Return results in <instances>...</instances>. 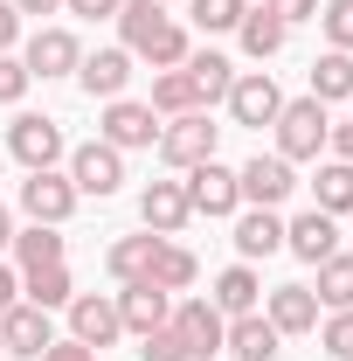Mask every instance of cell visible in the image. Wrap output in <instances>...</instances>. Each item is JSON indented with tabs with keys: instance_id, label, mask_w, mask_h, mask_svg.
Listing matches in <instances>:
<instances>
[{
	"instance_id": "obj_32",
	"label": "cell",
	"mask_w": 353,
	"mask_h": 361,
	"mask_svg": "<svg viewBox=\"0 0 353 361\" xmlns=\"http://www.w3.org/2000/svg\"><path fill=\"white\" fill-rule=\"evenodd\" d=\"M194 250H180V243H160V257H153V278L146 285H160V292H187L194 285Z\"/></svg>"
},
{
	"instance_id": "obj_44",
	"label": "cell",
	"mask_w": 353,
	"mask_h": 361,
	"mask_svg": "<svg viewBox=\"0 0 353 361\" xmlns=\"http://www.w3.org/2000/svg\"><path fill=\"white\" fill-rule=\"evenodd\" d=\"M14 292H21V278H14V271L0 264V313H7V306H14Z\"/></svg>"
},
{
	"instance_id": "obj_45",
	"label": "cell",
	"mask_w": 353,
	"mask_h": 361,
	"mask_svg": "<svg viewBox=\"0 0 353 361\" xmlns=\"http://www.w3.org/2000/svg\"><path fill=\"white\" fill-rule=\"evenodd\" d=\"M63 0H14V14H56Z\"/></svg>"
},
{
	"instance_id": "obj_12",
	"label": "cell",
	"mask_w": 353,
	"mask_h": 361,
	"mask_svg": "<svg viewBox=\"0 0 353 361\" xmlns=\"http://www.w3.org/2000/svg\"><path fill=\"white\" fill-rule=\"evenodd\" d=\"M21 63H28V77H77V63H84V42L70 35V28H35L28 49H21Z\"/></svg>"
},
{
	"instance_id": "obj_11",
	"label": "cell",
	"mask_w": 353,
	"mask_h": 361,
	"mask_svg": "<svg viewBox=\"0 0 353 361\" xmlns=\"http://www.w3.org/2000/svg\"><path fill=\"white\" fill-rule=\"evenodd\" d=\"M56 341V326H49L42 306H28V299H14L7 313H0V355H21V361H42V348Z\"/></svg>"
},
{
	"instance_id": "obj_10",
	"label": "cell",
	"mask_w": 353,
	"mask_h": 361,
	"mask_svg": "<svg viewBox=\"0 0 353 361\" xmlns=\"http://www.w3.org/2000/svg\"><path fill=\"white\" fill-rule=\"evenodd\" d=\"M118 334H125V326H118V299H111V292H77V299H70V341H84L90 355H97V348H111Z\"/></svg>"
},
{
	"instance_id": "obj_42",
	"label": "cell",
	"mask_w": 353,
	"mask_h": 361,
	"mask_svg": "<svg viewBox=\"0 0 353 361\" xmlns=\"http://www.w3.org/2000/svg\"><path fill=\"white\" fill-rule=\"evenodd\" d=\"M42 361H97V355H90L84 341H49V348H42Z\"/></svg>"
},
{
	"instance_id": "obj_2",
	"label": "cell",
	"mask_w": 353,
	"mask_h": 361,
	"mask_svg": "<svg viewBox=\"0 0 353 361\" xmlns=\"http://www.w3.org/2000/svg\"><path fill=\"white\" fill-rule=\"evenodd\" d=\"M215 139H222V126L208 118V111H180V118H167V126H160V160L187 174V167L215 160Z\"/></svg>"
},
{
	"instance_id": "obj_14",
	"label": "cell",
	"mask_w": 353,
	"mask_h": 361,
	"mask_svg": "<svg viewBox=\"0 0 353 361\" xmlns=\"http://www.w3.org/2000/svg\"><path fill=\"white\" fill-rule=\"evenodd\" d=\"M284 250H291V257H305V264H326V257L340 250V223H333L326 209H305V216H291V223H284Z\"/></svg>"
},
{
	"instance_id": "obj_16",
	"label": "cell",
	"mask_w": 353,
	"mask_h": 361,
	"mask_svg": "<svg viewBox=\"0 0 353 361\" xmlns=\"http://www.w3.org/2000/svg\"><path fill=\"white\" fill-rule=\"evenodd\" d=\"M139 216H146L153 236H180L187 216H194V209H187V188H180V180H153V188L139 195Z\"/></svg>"
},
{
	"instance_id": "obj_8",
	"label": "cell",
	"mask_w": 353,
	"mask_h": 361,
	"mask_svg": "<svg viewBox=\"0 0 353 361\" xmlns=\"http://www.w3.org/2000/svg\"><path fill=\"white\" fill-rule=\"evenodd\" d=\"M70 209H77V188H70V174L42 167V174H28V180H21V216H28V223L63 229V223H70Z\"/></svg>"
},
{
	"instance_id": "obj_17",
	"label": "cell",
	"mask_w": 353,
	"mask_h": 361,
	"mask_svg": "<svg viewBox=\"0 0 353 361\" xmlns=\"http://www.w3.org/2000/svg\"><path fill=\"white\" fill-rule=\"evenodd\" d=\"M167 319H174V292H160V285H125L118 292V326L125 334H153Z\"/></svg>"
},
{
	"instance_id": "obj_19",
	"label": "cell",
	"mask_w": 353,
	"mask_h": 361,
	"mask_svg": "<svg viewBox=\"0 0 353 361\" xmlns=\"http://www.w3.org/2000/svg\"><path fill=\"white\" fill-rule=\"evenodd\" d=\"M264 319L277 334H312V326H319V292H312V285H277Z\"/></svg>"
},
{
	"instance_id": "obj_23",
	"label": "cell",
	"mask_w": 353,
	"mask_h": 361,
	"mask_svg": "<svg viewBox=\"0 0 353 361\" xmlns=\"http://www.w3.org/2000/svg\"><path fill=\"white\" fill-rule=\"evenodd\" d=\"M257 292H264V285H257V271H250V264H229V271L215 278V292H208V299H215L222 319H236V313H257Z\"/></svg>"
},
{
	"instance_id": "obj_29",
	"label": "cell",
	"mask_w": 353,
	"mask_h": 361,
	"mask_svg": "<svg viewBox=\"0 0 353 361\" xmlns=\"http://www.w3.org/2000/svg\"><path fill=\"white\" fill-rule=\"evenodd\" d=\"M7 250L21 257V271L63 264V236H56V229H49V223H28V229H21V236H14V243H7Z\"/></svg>"
},
{
	"instance_id": "obj_26",
	"label": "cell",
	"mask_w": 353,
	"mask_h": 361,
	"mask_svg": "<svg viewBox=\"0 0 353 361\" xmlns=\"http://www.w3.org/2000/svg\"><path fill=\"white\" fill-rule=\"evenodd\" d=\"M180 111H201L194 77H187V70H160V77H153V118H180Z\"/></svg>"
},
{
	"instance_id": "obj_38",
	"label": "cell",
	"mask_w": 353,
	"mask_h": 361,
	"mask_svg": "<svg viewBox=\"0 0 353 361\" xmlns=\"http://www.w3.org/2000/svg\"><path fill=\"white\" fill-rule=\"evenodd\" d=\"M326 355H333V361H353V306L326 319Z\"/></svg>"
},
{
	"instance_id": "obj_9",
	"label": "cell",
	"mask_w": 353,
	"mask_h": 361,
	"mask_svg": "<svg viewBox=\"0 0 353 361\" xmlns=\"http://www.w3.org/2000/svg\"><path fill=\"white\" fill-rule=\"evenodd\" d=\"M236 188H243V202H250V209H277V202H291L298 174H291V160H284V153H257L250 167H236Z\"/></svg>"
},
{
	"instance_id": "obj_3",
	"label": "cell",
	"mask_w": 353,
	"mask_h": 361,
	"mask_svg": "<svg viewBox=\"0 0 353 361\" xmlns=\"http://www.w3.org/2000/svg\"><path fill=\"white\" fill-rule=\"evenodd\" d=\"M7 153H14L28 174H42V167H56V160L70 153V139H63V126H56V118H42V111H21V118L7 126Z\"/></svg>"
},
{
	"instance_id": "obj_39",
	"label": "cell",
	"mask_w": 353,
	"mask_h": 361,
	"mask_svg": "<svg viewBox=\"0 0 353 361\" xmlns=\"http://www.w3.org/2000/svg\"><path fill=\"white\" fill-rule=\"evenodd\" d=\"M264 14H277L291 28V21H319V0H264Z\"/></svg>"
},
{
	"instance_id": "obj_43",
	"label": "cell",
	"mask_w": 353,
	"mask_h": 361,
	"mask_svg": "<svg viewBox=\"0 0 353 361\" xmlns=\"http://www.w3.org/2000/svg\"><path fill=\"white\" fill-rule=\"evenodd\" d=\"M326 146H333V153L353 167V126H333V133H326Z\"/></svg>"
},
{
	"instance_id": "obj_1",
	"label": "cell",
	"mask_w": 353,
	"mask_h": 361,
	"mask_svg": "<svg viewBox=\"0 0 353 361\" xmlns=\"http://www.w3.org/2000/svg\"><path fill=\"white\" fill-rule=\"evenodd\" d=\"M326 133H333V118H326L319 97H284V111H277V153L291 167L298 160H319L326 153Z\"/></svg>"
},
{
	"instance_id": "obj_15",
	"label": "cell",
	"mask_w": 353,
	"mask_h": 361,
	"mask_svg": "<svg viewBox=\"0 0 353 361\" xmlns=\"http://www.w3.org/2000/svg\"><path fill=\"white\" fill-rule=\"evenodd\" d=\"M77 84L90 90V97H125V84H132V49H97V56H84L77 63Z\"/></svg>"
},
{
	"instance_id": "obj_18",
	"label": "cell",
	"mask_w": 353,
	"mask_h": 361,
	"mask_svg": "<svg viewBox=\"0 0 353 361\" xmlns=\"http://www.w3.org/2000/svg\"><path fill=\"white\" fill-rule=\"evenodd\" d=\"M277 341H284V334H277L264 313H236L229 334H222V348H229L236 361H277Z\"/></svg>"
},
{
	"instance_id": "obj_25",
	"label": "cell",
	"mask_w": 353,
	"mask_h": 361,
	"mask_svg": "<svg viewBox=\"0 0 353 361\" xmlns=\"http://www.w3.org/2000/svg\"><path fill=\"white\" fill-rule=\"evenodd\" d=\"M236 35H243V49H250V56H257V63H270V56H277V49H284V35H291V28H284V21H277V14H264V7H250V14H243V21H236Z\"/></svg>"
},
{
	"instance_id": "obj_20",
	"label": "cell",
	"mask_w": 353,
	"mask_h": 361,
	"mask_svg": "<svg viewBox=\"0 0 353 361\" xmlns=\"http://www.w3.org/2000/svg\"><path fill=\"white\" fill-rule=\"evenodd\" d=\"M236 250H243V264L284 250V216H277V209H243V216H236Z\"/></svg>"
},
{
	"instance_id": "obj_41",
	"label": "cell",
	"mask_w": 353,
	"mask_h": 361,
	"mask_svg": "<svg viewBox=\"0 0 353 361\" xmlns=\"http://www.w3.org/2000/svg\"><path fill=\"white\" fill-rule=\"evenodd\" d=\"M63 7H70V14H84V21H111L125 0H63Z\"/></svg>"
},
{
	"instance_id": "obj_21",
	"label": "cell",
	"mask_w": 353,
	"mask_h": 361,
	"mask_svg": "<svg viewBox=\"0 0 353 361\" xmlns=\"http://www.w3.org/2000/svg\"><path fill=\"white\" fill-rule=\"evenodd\" d=\"M180 70L194 77L201 111H208V104H222V97H229V84H236V63H229V56H215V49H187V63H180Z\"/></svg>"
},
{
	"instance_id": "obj_22",
	"label": "cell",
	"mask_w": 353,
	"mask_h": 361,
	"mask_svg": "<svg viewBox=\"0 0 353 361\" xmlns=\"http://www.w3.org/2000/svg\"><path fill=\"white\" fill-rule=\"evenodd\" d=\"M160 243H167V236H153V229H146V236H118L111 257H104L111 278H118V285H146V278H153V257H160Z\"/></svg>"
},
{
	"instance_id": "obj_27",
	"label": "cell",
	"mask_w": 353,
	"mask_h": 361,
	"mask_svg": "<svg viewBox=\"0 0 353 361\" xmlns=\"http://www.w3.org/2000/svg\"><path fill=\"white\" fill-rule=\"evenodd\" d=\"M28 306H42V313H56V306H70L77 299V285H70V264H42V271H28Z\"/></svg>"
},
{
	"instance_id": "obj_35",
	"label": "cell",
	"mask_w": 353,
	"mask_h": 361,
	"mask_svg": "<svg viewBox=\"0 0 353 361\" xmlns=\"http://www.w3.org/2000/svg\"><path fill=\"white\" fill-rule=\"evenodd\" d=\"M139 361H187V341L174 326H153V334H139Z\"/></svg>"
},
{
	"instance_id": "obj_13",
	"label": "cell",
	"mask_w": 353,
	"mask_h": 361,
	"mask_svg": "<svg viewBox=\"0 0 353 361\" xmlns=\"http://www.w3.org/2000/svg\"><path fill=\"white\" fill-rule=\"evenodd\" d=\"M104 146H118V153H132V146H153L160 139V118H153V104H132V97H111L104 104Z\"/></svg>"
},
{
	"instance_id": "obj_6",
	"label": "cell",
	"mask_w": 353,
	"mask_h": 361,
	"mask_svg": "<svg viewBox=\"0 0 353 361\" xmlns=\"http://www.w3.org/2000/svg\"><path fill=\"white\" fill-rule=\"evenodd\" d=\"M187 209L194 216H236L243 209V188H236V167H222V160H201V167H187Z\"/></svg>"
},
{
	"instance_id": "obj_34",
	"label": "cell",
	"mask_w": 353,
	"mask_h": 361,
	"mask_svg": "<svg viewBox=\"0 0 353 361\" xmlns=\"http://www.w3.org/2000/svg\"><path fill=\"white\" fill-rule=\"evenodd\" d=\"M187 14H194V28H208V35H229V28L250 14V0H187Z\"/></svg>"
},
{
	"instance_id": "obj_40",
	"label": "cell",
	"mask_w": 353,
	"mask_h": 361,
	"mask_svg": "<svg viewBox=\"0 0 353 361\" xmlns=\"http://www.w3.org/2000/svg\"><path fill=\"white\" fill-rule=\"evenodd\" d=\"M21 42V14H14V0H0V56H14Z\"/></svg>"
},
{
	"instance_id": "obj_31",
	"label": "cell",
	"mask_w": 353,
	"mask_h": 361,
	"mask_svg": "<svg viewBox=\"0 0 353 361\" xmlns=\"http://www.w3.org/2000/svg\"><path fill=\"white\" fill-rule=\"evenodd\" d=\"M319 306H326V313H347L353 306V257L333 250V257L319 264Z\"/></svg>"
},
{
	"instance_id": "obj_33",
	"label": "cell",
	"mask_w": 353,
	"mask_h": 361,
	"mask_svg": "<svg viewBox=\"0 0 353 361\" xmlns=\"http://www.w3.org/2000/svg\"><path fill=\"white\" fill-rule=\"evenodd\" d=\"M139 56H146V63H153V70H180V63H187V28H180L174 14H167V21H160V28H153V42L139 49Z\"/></svg>"
},
{
	"instance_id": "obj_7",
	"label": "cell",
	"mask_w": 353,
	"mask_h": 361,
	"mask_svg": "<svg viewBox=\"0 0 353 361\" xmlns=\"http://www.w3.org/2000/svg\"><path fill=\"white\" fill-rule=\"evenodd\" d=\"M167 326L187 341V361H215L222 355V334H229V319L215 313V299H180Z\"/></svg>"
},
{
	"instance_id": "obj_24",
	"label": "cell",
	"mask_w": 353,
	"mask_h": 361,
	"mask_svg": "<svg viewBox=\"0 0 353 361\" xmlns=\"http://www.w3.org/2000/svg\"><path fill=\"white\" fill-rule=\"evenodd\" d=\"M312 97H319V104L353 97V56H347V49H326V56L312 63Z\"/></svg>"
},
{
	"instance_id": "obj_28",
	"label": "cell",
	"mask_w": 353,
	"mask_h": 361,
	"mask_svg": "<svg viewBox=\"0 0 353 361\" xmlns=\"http://www.w3.org/2000/svg\"><path fill=\"white\" fill-rule=\"evenodd\" d=\"M111 21H118V35H125V49L139 56V49L153 42V28L167 21V7H160V0H125V7H118Z\"/></svg>"
},
{
	"instance_id": "obj_37",
	"label": "cell",
	"mask_w": 353,
	"mask_h": 361,
	"mask_svg": "<svg viewBox=\"0 0 353 361\" xmlns=\"http://www.w3.org/2000/svg\"><path fill=\"white\" fill-rule=\"evenodd\" d=\"M28 84H35V77H28V63H21V56H0V104H21Z\"/></svg>"
},
{
	"instance_id": "obj_46",
	"label": "cell",
	"mask_w": 353,
	"mask_h": 361,
	"mask_svg": "<svg viewBox=\"0 0 353 361\" xmlns=\"http://www.w3.org/2000/svg\"><path fill=\"white\" fill-rule=\"evenodd\" d=\"M7 243H14V216L0 209V250H7Z\"/></svg>"
},
{
	"instance_id": "obj_36",
	"label": "cell",
	"mask_w": 353,
	"mask_h": 361,
	"mask_svg": "<svg viewBox=\"0 0 353 361\" xmlns=\"http://www.w3.org/2000/svg\"><path fill=\"white\" fill-rule=\"evenodd\" d=\"M319 21H326V42L353 56V0H326V7H319Z\"/></svg>"
},
{
	"instance_id": "obj_5",
	"label": "cell",
	"mask_w": 353,
	"mask_h": 361,
	"mask_svg": "<svg viewBox=\"0 0 353 361\" xmlns=\"http://www.w3.org/2000/svg\"><path fill=\"white\" fill-rule=\"evenodd\" d=\"M70 188H77V195H97V202L118 195V188H125V153L104 146V139L77 146V153H70Z\"/></svg>"
},
{
	"instance_id": "obj_4",
	"label": "cell",
	"mask_w": 353,
	"mask_h": 361,
	"mask_svg": "<svg viewBox=\"0 0 353 361\" xmlns=\"http://www.w3.org/2000/svg\"><path fill=\"white\" fill-rule=\"evenodd\" d=\"M222 104H229V118H236V126H257V133H264V126H277V111H284V90H277L270 70H243V77L229 84Z\"/></svg>"
},
{
	"instance_id": "obj_30",
	"label": "cell",
	"mask_w": 353,
	"mask_h": 361,
	"mask_svg": "<svg viewBox=\"0 0 353 361\" xmlns=\"http://www.w3.org/2000/svg\"><path fill=\"white\" fill-rule=\"evenodd\" d=\"M312 188H319L312 209H326V216H353V167H347V160H326Z\"/></svg>"
}]
</instances>
